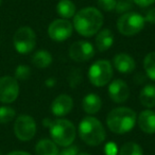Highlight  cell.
Wrapping results in <instances>:
<instances>
[{"label": "cell", "mask_w": 155, "mask_h": 155, "mask_svg": "<svg viewBox=\"0 0 155 155\" xmlns=\"http://www.w3.org/2000/svg\"><path fill=\"white\" fill-rule=\"evenodd\" d=\"M58 149L56 143L52 140L41 139L35 146V153L36 155H58Z\"/></svg>", "instance_id": "obj_19"}, {"label": "cell", "mask_w": 155, "mask_h": 155, "mask_svg": "<svg viewBox=\"0 0 155 155\" xmlns=\"http://www.w3.org/2000/svg\"><path fill=\"white\" fill-rule=\"evenodd\" d=\"M16 112L11 106H0V123H8L15 118Z\"/></svg>", "instance_id": "obj_24"}, {"label": "cell", "mask_w": 155, "mask_h": 155, "mask_svg": "<svg viewBox=\"0 0 155 155\" xmlns=\"http://www.w3.org/2000/svg\"><path fill=\"white\" fill-rule=\"evenodd\" d=\"M19 95V85L15 78L5 75L0 78V102L12 103Z\"/></svg>", "instance_id": "obj_9"}, {"label": "cell", "mask_w": 155, "mask_h": 155, "mask_svg": "<svg viewBox=\"0 0 155 155\" xmlns=\"http://www.w3.org/2000/svg\"><path fill=\"white\" fill-rule=\"evenodd\" d=\"M46 84H47L49 87L54 86V84H55V80H54V79H49V80L46 81Z\"/></svg>", "instance_id": "obj_33"}, {"label": "cell", "mask_w": 155, "mask_h": 155, "mask_svg": "<svg viewBox=\"0 0 155 155\" xmlns=\"http://www.w3.org/2000/svg\"><path fill=\"white\" fill-rule=\"evenodd\" d=\"M14 133L21 141H29L36 133V122L29 115H20L14 123Z\"/></svg>", "instance_id": "obj_8"}, {"label": "cell", "mask_w": 155, "mask_h": 155, "mask_svg": "<svg viewBox=\"0 0 155 155\" xmlns=\"http://www.w3.org/2000/svg\"><path fill=\"white\" fill-rule=\"evenodd\" d=\"M143 68L151 80L155 81V52L147 54L143 60Z\"/></svg>", "instance_id": "obj_23"}, {"label": "cell", "mask_w": 155, "mask_h": 155, "mask_svg": "<svg viewBox=\"0 0 155 155\" xmlns=\"http://www.w3.org/2000/svg\"><path fill=\"white\" fill-rule=\"evenodd\" d=\"M95 47L89 41H74L69 48V56L75 62H86L94 58Z\"/></svg>", "instance_id": "obj_11"}, {"label": "cell", "mask_w": 155, "mask_h": 155, "mask_svg": "<svg viewBox=\"0 0 155 155\" xmlns=\"http://www.w3.org/2000/svg\"><path fill=\"white\" fill-rule=\"evenodd\" d=\"M8 155H31V154L28 152H25V151H13V152H10Z\"/></svg>", "instance_id": "obj_32"}, {"label": "cell", "mask_w": 155, "mask_h": 155, "mask_svg": "<svg viewBox=\"0 0 155 155\" xmlns=\"http://www.w3.org/2000/svg\"><path fill=\"white\" fill-rule=\"evenodd\" d=\"M56 11L61 17L67 19L75 15V5L71 0H60L56 5Z\"/></svg>", "instance_id": "obj_21"}, {"label": "cell", "mask_w": 155, "mask_h": 155, "mask_svg": "<svg viewBox=\"0 0 155 155\" xmlns=\"http://www.w3.org/2000/svg\"><path fill=\"white\" fill-rule=\"evenodd\" d=\"M31 74V69L27 65H19L17 68L15 69V79L16 80H21L25 81L29 79Z\"/></svg>", "instance_id": "obj_25"}, {"label": "cell", "mask_w": 155, "mask_h": 155, "mask_svg": "<svg viewBox=\"0 0 155 155\" xmlns=\"http://www.w3.org/2000/svg\"><path fill=\"white\" fill-rule=\"evenodd\" d=\"M13 44L18 53H30L35 48V45H36L35 32L30 27H20L14 34Z\"/></svg>", "instance_id": "obj_7"}, {"label": "cell", "mask_w": 155, "mask_h": 155, "mask_svg": "<svg viewBox=\"0 0 155 155\" xmlns=\"http://www.w3.org/2000/svg\"><path fill=\"white\" fill-rule=\"evenodd\" d=\"M96 47L100 52H104L112 47L114 43V35L110 29H103L98 32L96 36Z\"/></svg>", "instance_id": "obj_17"}, {"label": "cell", "mask_w": 155, "mask_h": 155, "mask_svg": "<svg viewBox=\"0 0 155 155\" xmlns=\"http://www.w3.org/2000/svg\"><path fill=\"white\" fill-rule=\"evenodd\" d=\"M77 155H91V154H88V153H86V152H81V153H78Z\"/></svg>", "instance_id": "obj_34"}, {"label": "cell", "mask_w": 155, "mask_h": 155, "mask_svg": "<svg viewBox=\"0 0 155 155\" xmlns=\"http://www.w3.org/2000/svg\"><path fill=\"white\" fill-rule=\"evenodd\" d=\"M144 20L150 22V24H155V8L147 12L146 16H144Z\"/></svg>", "instance_id": "obj_29"}, {"label": "cell", "mask_w": 155, "mask_h": 155, "mask_svg": "<svg viewBox=\"0 0 155 155\" xmlns=\"http://www.w3.org/2000/svg\"><path fill=\"white\" fill-rule=\"evenodd\" d=\"M132 1H134V3H136L137 5L142 8L149 7V5H153L155 2V0H132Z\"/></svg>", "instance_id": "obj_30"}, {"label": "cell", "mask_w": 155, "mask_h": 155, "mask_svg": "<svg viewBox=\"0 0 155 155\" xmlns=\"http://www.w3.org/2000/svg\"><path fill=\"white\" fill-rule=\"evenodd\" d=\"M50 136L52 138V141L61 147L70 146L75 138L74 124L70 122L67 119H55L51 120L49 123Z\"/></svg>", "instance_id": "obj_4"}, {"label": "cell", "mask_w": 155, "mask_h": 155, "mask_svg": "<svg viewBox=\"0 0 155 155\" xmlns=\"http://www.w3.org/2000/svg\"><path fill=\"white\" fill-rule=\"evenodd\" d=\"M113 78V66L110 61L99 60L91 66L88 70V79L93 85L102 87L106 85Z\"/></svg>", "instance_id": "obj_6"}, {"label": "cell", "mask_w": 155, "mask_h": 155, "mask_svg": "<svg viewBox=\"0 0 155 155\" xmlns=\"http://www.w3.org/2000/svg\"><path fill=\"white\" fill-rule=\"evenodd\" d=\"M73 107V100L70 96L63 94L53 100L51 104V112L54 116L62 117L68 115Z\"/></svg>", "instance_id": "obj_13"}, {"label": "cell", "mask_w": 155, "mask_h": 155, "mask_svg": "<svg viewBox=\"0 0 155 155\" xmlns=\"http://www.w3.org/2000/svg\"><path fill=\"white\" fill-rule=\"evenodd\" d=\"M144 17L136 12H127L119 17L117 29L124 36H134L143 29Z\"/></svg>", "instance_id": "obj_5"}, {"label": "cell", "mask_w": 155, "mask_h": 155, "mask_svg": "<svg viewBox=\"0 0 155 155\" xmlns=\"http://www.w3.org/2000/svg\"><path fill=\"white\" fill-rule=\"evenodd\" d=\"M117 0H98V5L103 11L110 12L116 8Z\"/></svg>", "instance_id": "obj_27"}, {"label": "cell", "mask_w": 155, "mask_h": 155, "mask_svg": "<svg viewBox=\"0 0 155 155\" xmlns=\"http://www.w3.org/2000/svg\"><path fill=\"white\" fill-rule=\"evenodd\" d=\"M139 101L143 106L152 108L155 106V85L148 84L139 94Z\"/></svg>", "instance_id": "obj_18"}, {"label": "cell", "mask_w": 155, "mask_h": 155, "mask_svg": "<svg viewBox=\"0 0 155 155\" xmlns=\"http://www.w3.org/2000/svg\"><path fill=\"white\" fill-rule=\"evenodd\" d=\"M137 121V115L132 108L116 107L112 110L106 117L108 129L115 134H125L132 131Z\"/></svg>", "instance_id": "obj_2"}, {"label": "cell", "mask_w": 155, "mask_h": 155, "mask_svg": "<svg viewBox=\"0 0 155 155\" xmlns=\"http://www.w3.org/2000/svg\"><path fill=\"white\" fill-rule=\"evenodd\" d=\"M0 5H1V0H0Z\"/></svg>", "instance_id": "obj_35"}, {"label": "cell", "mask_w": 155, "mask_h": 155, "mask_svg": "<svg viewBox=\"0 0 155 155\" xmlns=\"http://www.w3.org/2000/svg\"><path fill=\"white\" fill-rule=\"evenodd\" d=\"M82 106L85 113H87L88 115H95L101 110L102 100L96 94H88L83 99Z\"/></svg>", "instance_id": "obj_16"}, {"label": "cell", "mask_w": 155, "mask_h": 155, "mask_svg": "<svg viewBox=\"0 0 155 155\" xmlns=\"http://www.w3.org/2000/svg\"><path fill=\"white\" fill-rule=\"evenodd\" d=\"M133 8L131 0H118L116 3V10L118 13H127Z\"/></svg>", "instance_id": "obj_26"}, {"label": "cell", "mask_w": 155, "mask_h": 155, "mask_svg": "<svg viewBox=\"0 0 155 155\" xmlns=\"http://www.w3.org/2000/svg\"><path fill=\"white\" fill-rule=\"evenodd\" d=\"M79 135L81 139L91 147L101 144L106 137L104 127L95 117H85L79 123Z\"/></svg>", "instance_id": "obj_3"}, {"label": "cell", "mask_w": 155, "mask_h": 155, "mask_svg": "<svg viewBox=\"0 0 155 155\" xmlns=\"http://www.w3.org/2000/svg\"><path fill=\"white\" fill-rule=\"evenodd\" d=\"M108 95L115 103H123L129 99V85L120 79L114 80L108 86Z\"/></svg>", "instance_id": "obj_12"}, {"label": "cell", "mask_w": 155, "mask_h": 155, "mask_svg": "<svg viewBox=\"0 0 155 155\" xmlns=\"http://www.w3.org/2000/svg\"><path fill=\"white\" fill-rule=\"evenodd\" d=\"M79 153V148L75 144L71 143L70 146L64 147L61 152H58V155H77Z\"/></svg>", "instance_id": "obj_28"}, {"label": "cell", "mask_w": 155, "mask_h": 155, "mask_svg": "<svg viewBox=\"0 0 155 155\" xmlns=\"http://www.w3.org/2000/svg\"><path fill=\"white\" fill-rule=\"evenodd\" d=\"M119 155H143L142 148L136 142H125L119 150Z\"/></svg>", "instance_id": "obj_22"}, {"label": "cell", "mask_w": 155, "mask_h": 155, "mask_svg": "<svg viewBox=\"0 0 155 155\" xmlns=\"http://www.w3.org/2000/svg\"><path fill=\"white\" fill-rule=\"evenodd\" d=\"M116 144H113V143H108L105 148V152L107 155H115L116 154Z\"/></svg>", "instance_id": "obj_31"}, {"label": "cell", "mask_w": 155, "mask_h": 155, "mask_svg": "<svg viewBox=\"0 0 155 155\" xmlns=\"http://www.w3.org/2000/svg\"><path fill=\"white\" fill-rule=\"evenodd\" d=\"M139 129L147 134L155 133V112L151 110H142L137 117Z\"/></svg>", "instance_id": "obj_15"}, {"label": "cell", "mask_w": 155, "mask_h": 155, "mask_svg": "<svg viewBox=\"0 0 155 155\" xmlns=\"http://www.w3.org/2000/svg\"><path fill=\"white\" fill-rule=\"evenodd\" d=\"M103 21L104 18L101 12L96 8L88 7L80 10L73 16L72 26L80 35L89 37L99 32Z\"/></svg>", "instance_id": "obj_1"}, {"label": "cell", "mask_w": 155, "mask_h": 155, "mask_svg": "<svg viewBox=\"0 0 155 155\" xmlns=\"http://www.w3.org/2000/svg\"><path fill=\"white\" fill-rule=\"evenodd\" d=\"M73 26L71 22L64 18L55 19L48 27V35L55 41H63L68 39L72 34Z\"/></svg>", "instance_id": "obj_10"}, {"label": "cell", "mask_w": 155, "mask_h": 155, "mask_svg": "<svg viewBox=\"0 0 155 155\" xmlns=\"http://www.w3.org/2000/svg\"><path fill=\"white\" fill-rule=\"evenodd\" d=\"M32 63L37 68H46L52 63V55L47 50H38L32 56Z\"/></svg>", "instance_id": "obj_20"}, {"label": "cell", "mask_w": 155, "mask_h": 155, "mask_svg": "<svg viewBox=\"0 0 155 155\" xmlns=\"http://www.w3.org/2000/svg\"><path fill=\"white\" fill-rule=\"evenodd\" d=\"M113 64L120 73H131L136 67L134 58L127 53L116 54L113 58Z\"/></svg>", "instance_id": "obj_14"}]
</instances>
